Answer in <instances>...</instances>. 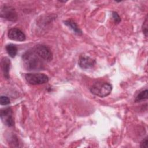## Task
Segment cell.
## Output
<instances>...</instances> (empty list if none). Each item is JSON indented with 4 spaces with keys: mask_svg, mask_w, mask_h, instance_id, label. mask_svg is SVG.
I'll return each instance as SVG.
<instances>
[{
    "mask_svg": "<svg viewBox=\"0 0 148 148\" xmlns=\"http://www.w3.org/2000/svg\"><path fill=\"white\" fill-rule=\"evenodd\" d=\"M23 65L28 71L41 70L44 67L43 60L33 49L27 51L22 57Z\"/></svg>",
    "mask_w": 148,
    "mask_h": 148,
    "instance_id": "cell-1",
    "label": "cell"
},
{
    "mask_svg": "<svg viewBox=\"0 0 148 148\" xmlns=\"http://www.w3.org/2000/svg\"><path fill=\"white\" fill-rule=\"evenodd\" d=\"M112 90V86L105 82H97L94 83L91 88V92L98 97L103 98L109 95Z\"/></svg>",
    "mask_w": 148,
    "mask_h": 148,
    "instance_id": "cell-2",
    "label": "cell"
},
{
    "mask_svg": "<svg viewBox=\"0 0 148 148\" xmlns=\"http://www.w3.org/2000/svg\"><path fill=\"white\" fill-rule=\"evenodd\" d=\"M25 79L28 83L31 85H39L47 83L49 77L44 73H29L25 75Z\"/></svg>",
    "mask_w": 148,
    "mask_h": 148,
    "instance_id": "cell-3",
    "label": "cell"
},
{
    "mask_svg": "<svg viewBox=\"0 0 148 148\" xmlns=\"http://www.w3.org/2000/svg\"><path fill=\"white\" fill-rule=\"evenodd\" d=\"M35 52L45 61L49 62L53 59V53L50 49L44 45H37L32 49Z\"/></svg>",
    "mask_w": 148,
    "mask_h": 148,
    "instance_id": "cell-4",
    "label": "cell"
},
{
    "mask_svg": "<svg viewBox=\"0 0 148 148\" xmlns=\"http://www.w3.org/2000/svg\"><path fill=\"white\" fill-rule=\"evenodd\" d=\"M1 17L7 20L16 21L17 20V14L14 8L10 6L3 5L1 8Z\"/></svg>",
    "mask_w": 148,
    "mask_h": 148,
    "instance_id": "cell-5",
    "label": "cell"
},
{
    "mask_svg": "<svg viewBox=\"0 0 148 148\" xmlns=\"http://www.w3.org/2000/svg\"><path fill=\"white\" fill-rule=\"evenodd\" d=\"M12 110L10 108H6L1 109V119L4 124L8 127H12L14 124V121L12 116Z\"/></svg>",
    "mask_w": 148,
    "mask_h": 148,
    "instance_id": "cell-6",
    "label": "cell"
},
{
    "mask_svg": "<svg viewBox=\"0 0 148 148\" xmlns=\"http://www.w3.org/2000/svg\"><path fill=\"white\" fill-rule=\"evenodd\" d=\"M8 36L10 39L14 41L23 42L26 39L24 33L17 28H12L10 29L8 31Z\"/></svg>",
    "mask_w": 148,
    "mask_h": 148,
    "instance_id": "cell-7",
    "label": "cell"
},
{
    "mask_svg": "<svg viewBox=\"0 0 148 148\" xmlns=\"http://www.w3.org/2000/svg\"><path fill=\"white\" fill-rule=\"evenodd\" d=\"M95 64V60L87 56H81L79 60V65L82 69H89Z\"/></svg>",
    "mask_w": 148,
    "mask_h": 148,
    "instance_id": "cell-8",
    "label": "cell"
},
{
    "mask_svg": "<svg viewBox=\"0 0 148 148\" xmlns=\"http://www.w3.org/2000/svg\"><path fill=\"white\" fill-rule=\"evenodd\" d=\"M1 69L4 77L8 79L9 78V70L10 66V60L7 57H3L1 60Z\"/></svg>",
    "mask_w": 148,
    "mask_h": 148,
    "instance_id": "cell-9",
    "label": "cell"
},
{
    "mask_svg": "<svg viewBox=\"0 0 148 148\" xmlns=\"http://www.w3.org/2000/svg\"><path fill=\"white\" fill-rule=\"evenodd\" d=\"M64 23L66 25H67L68 27H69L75 34H76L77 35L82 34V31L79 28L77 24L73 20L70 19V20L64 21Z\"/></svg>",
    "mask_w": 148,
    "mask_h": 148,
    "instance_id": "cell-10",
    "label": "cell"
},
{
    "mask_svg": "<svg viewBox=\"0 0 148 148\" xmlns=\"http://www.w3.org/2000/svg\"><path fill=\"white\" fill-rule=\"evenodd\" d=\"M6 50L10 57L14 58L17 53V48L13 44H8L6 46Z\"/></svg>",
    "mask_w": 148,
    "mask_h": 148,
    "instance_id": "cell-11",
    "label": "cell"
},
{
    "mask_svg": "<svg viewBox=\"0 0 148 148\" xmlns=\"http://www.w3.org/2000/svg\"><path fill=\"white\" fill-rule=\"evenodd\" d=\"M147 98V90H143L141 92H140L138 95L136 96L135 102H139L143 100L146 99Z\"/></svg>",
    "mask_w": 148,
    "mask_h": 148,
    "instance_id": "cell-12",
    "label": "cell"
},
{
    "mask_svg": "<svg viewBox=\"0 0 148 148\" xmlns=\"http://www.w3.org/2000/svg\"><path fill=\"white\" fill-rule=\"evenodd\" d=\"M0 103L2 105H7L10 103V99L8 97L2 95L0 98Z\"/></svg>",
    "mask_w": 148,
    "mask_h": 148,
    "instance_id": "cell-13",
    "label": "cell"
},
{
    "mask_svg": "<svg viewBox=\"0 0 148 148\" xmlns=\"http://www.w3.org/2000/svg\"><path fill=\"white\" fill-rule=\"evenodd\" d=\"M142 31L146 37L147 36V18L146 17L142 25Z\"/></svg>",
    "mask_w": 148,
    "mask_h": 148,
    "instance_id": "cell-14",
    "label": "cell"
},
{
    "mask_svg": "<svg viewBox=\"0 0 148 148\" xmlns=\"http://www.w3.org/2000/svg\"><path fill=\"white\" fill-rule=\"evenodd\" d=\"M112 16H113L114 21V22L118 24V23H119L121 21V18H120L119 15L118 14V13L117 12H112Z\"/></svg>",
    "mask_w": 148,
    "mask_h": 148,
    "instance_id": "cell-15",
    "label": "cell"
},
{
    "mask_svg": "<svg viewBox=\"0 0 148 148\" xmlns=\"http://www.w3.org/2000/svg\"><path fill=\"white\" fill-rule=\"evenodd\" d=\"M147 143H148V140H147V138H145L142 140V141L140 142V146L141 147H147Z\"/></svg>",
    "mask_w": 148,
    "mask_h": 148,
    "instance_id": "cell-16",
    "label": "cell"
}]
</instances>
